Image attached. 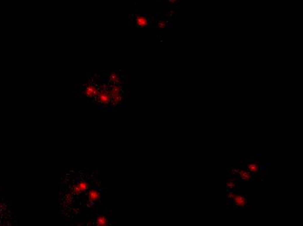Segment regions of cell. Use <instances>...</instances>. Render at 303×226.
<instances>
[{
  "label": "cell",
  "instance_id": "cell-8",
  "mask_svg": "<svg viewBox=\"0 0 303 226\" xmlns=\"http://www.w3.org/2000/svg\"><path fill=\"white\" fill-rule=\"evenodd\" d=\"M234 196H235V193H234V192H230V193H228V199H229V200H233L234 197Z\"/></svg>",
  "mask_w": 303,
  "mask_h": 226
},
{
  "label": "cell",
  "instance_id": "cell-6",
  "mask_svg": "<svg viewBox=\"0 0 303 226\" xmlns=\"http://www.w3.org/2000/svg\"><path fill=\"white\" fill-rule=\"evenodd\" d=\"M239 174H240V176H241L242 179H244V180H249V179H251V177H252V175L250 174V172L246 171V170H241L239 171Z\"/></svg>",
  "mask_w": 303,
  "mask_h": 226
},
{
  "label": "cell",
  "instance_id": "cell-1",
  "mask_svg": "<svg viewBox=\"0 0 303 226\" xmlns=\"http://www.w3.org/2000/svg\"><path fill=\"white\" fill-rule=\"evenodd\" d=\"M233 200L234 202V204L239 206V207H244L245 205H246V203H247V200L244 196L237 195V194H235Z\"/></svg>",
  "mask_w": 303,
  "mask_h": 226
},
{
  "label": "cell",
  "instance_id": "cell-7",
  "mask_svg": "<svg viewBox=\"0 0 303 226\" xmlns=\"http://www.w3.org/2000/svg\"><path fill=\"white\" fill-rule=\"evenodd\" d=\"M227 187L228 189H233V188L235 187V183L234 182H232V181H229V182L227 183Z\"/></svg>",
  "mask_w": 303,
  "mask_h": 226
},
{
  "label": "cell",
  "instance_id": "cell-3",
  "mask_svg": "<svg viewBox=\"0 0 303 226\" xmlns=\"http://www.w3.org/2000/svg\"><path fill=\"white\" fill-rule=\"evenodd\" d=\"M149 24V21H148V18L146 17V16H139L137 17L136 18V24L139 26V27H146Z\"/></svg>",
  "mask_w": 303,
  "mask_h": 226
},
{
  "label": "cell",
  "instance_id": "cell-2",
  "mask_svg": "<svg viewBox=\"0 0 303 226\" xmlns=\"http://www.w3.org/2000/svg\"><path fill=\"white\" fill-rule=\"evenodd\" d=\"M108 225V218L105 215H99L94 220L95 226H106Z\"/></svg>",
  "mask_w": 303,
  "mask_h": 226
},
{
  "label": "cell",
  "instance_id": "cell-5",
  "mask_svg": "<svg viewBox=\"0 0 303 226\" xmlns=\"http://www.w3.org/2000/svg\"><path fill=\"white\" fill-rule=\"evenodd\" d=\"M246 168L249 170V172H253V173H257L259 170V166L256 163H249L246 165Z\"/></svg>",
  "mask_w": 303,
  "mask_h": 226
},
{
  "label": "cell",
  "instance_id": "cell-4",
  "mask_svg": "<svg viewBox=\"0 0 303 226\" xmlns=\"http://www.w3.org/2000/svg\"><path fill=\"white\" fill-rule=\"evenodd\" d=\"M88 199L92 203H95L99 199V192L97 190H91L88 193Z\"/></svg>",
  "mask_w": 303,
  "mask_h": 226
}]
</instances>
